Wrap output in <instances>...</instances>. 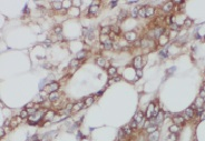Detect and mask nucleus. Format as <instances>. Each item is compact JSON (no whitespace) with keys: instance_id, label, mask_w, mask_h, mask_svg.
<instances>
[{"instance_id":"19","label":"nucleus","mask_w":205,"mask_h":141,"mask_svg":"<svg viewBox=\"0 0 205 141\" xmlns=\"http://www.w3.org/2000/svg\"><path fill=\"white\" fill-rule=\"evenodd\" d=\"M168 130H169V132H171V133L177 134L178 132L180 131V127H179V125H177V124H172L171 127L168 128Z\"/></svg>"},{"instance_id":"57","label":"nucleus","mask_w":205,"mask_h":141,"mask_svg":"<svg viewBox=\"0 0 205 141\" xmlns=\"http://www.w3.org/2000/svg\"><path fill=\"white\" fill-rule=\"evenodd\" d=\"M35 141H37V140H35Z\"/></svg>"},{"instance_id":"25","label":"nucleus","mask_w":205,"mask_h":141,"mask_svg":"<svg viewBox=\"0 0 205 141\" xmlns=\"http://www.w3.org/2000/svg\"><path fill=\"white\" fill-rule=\"evenodd\" d=\"M93 102H94V97L93 96L87 97V98L85 99V101H84L85 107H89V106H91V105H93Z\"/></svg>"},{"instance_id":"24","label":"nucleus","mask_w":205,"mask_h":141,"mask_svg":"<svg viewBox=\"0 0 205 141\" xmlns=\"http://www.w3.org/2000/svg\"><path fill=\"white\" fill-rule=\"evenodd\" d=\"M122 129H123V131L125 132V134H126V136H130L131 132H133V129L130 128V125H129V124L124 125V127H123Z\"/></svg>"},{"instance_id":"23","label":"nucleus","mask_w":205,"mask_h":141,"mask_svg":"<svg viewBox=\"0 0 205 141\" xmlns=\"http://www.w3.org/2000/svg\"><path fill=\"white\" fill-rule=\"evenodd\" d=\"M113 40H110V39H108V40H106L104 43H102V47H104V49L106 50H110L113 49Z\"/></svg>"},{"instance_id":"3","label":"nucleus","mask_w":205,"mask_h":141,"mask_svg":"<svg viewBox=\"0 0 205 141\" xmlns=\"http://www.w3.org/2000/svg\"><path fill=\"white\" fill-rule=\"evenodd\" d=\"M124 38H125V40L134 42V41L137 40V34L135 31H128L124 35Z\"/></svg>"},{"instance_id":"48","label":"nucleus","mask_w":205,"mask_h":141,"mask_svg":"<svg viewBox=\"0 0 205 141\" xmlns=\"http://www.w3.org/2000/svg\"><path fill=\"white\" fill-rule=\"evenodd\" d=\"M73 2L74 6H76V7H79L80 5H81V1H71Z\"/></svg>"},{"instance_id":"10","label":"nucleus","mask_w":205,"mask_h":141,"mask_svg":"<svg viewBox=\"0 0 205 141\" xmlns=\"http://www.w3.org/2000/svg\"><path fill=\"white\" fill-rule=\"evenodd\" d=\"M96 63H97V65L99 66L100 68H106V67H108V62H107V60L105 58H102V57H98V58L96 59Z\"/></svg>"},{"instance_id":"13","label":"nucleus","mask_w":205,"mask_h":141,"mask_svg":"<svg viewBox=\"0 0 205 141\" xmlns=\"http://www.w3.org/2000/svg\"><path fill=\"white\" fill-rule=\"evenodd\" d=\"M144 118H145L144 113H143L142 111H137V112H136V114L134 116L133 120H135L137 123H142L143 121H144Z\"/></svg>"},{"instance_id":"40","label":"nucleus","mask_w":205,"mask_h":141,"mask_svg":"<svg viewBox=\"0 0 205 141\" xmlns=\"http://www.w3.org/2000/svg\"><path fill=\"white\" fill-rule=\"evenodd\" d=\"M134 47L135 48H137V47H142V40H140V39H137V40L136 41H134Z\"/></svg>"},{"instance_id":"6","label":"nucleus","mask_w":205,"mask_h":141,"mask_svg":"<svg viewBox=\"0 0 205 141\" xmlns=\"http://www.w3.org/2000/svg\"><path fill=\"white\" fill-rule=\"evenodd\" d=\"M154 46V40L151 38H144L142 40V48H152Z\"/></svg>"},{"instance_id":"55","label":"nucleus","mask_w":205,"mask_h":141,"mask_svg":"<svg viewBox=\"0 0 205 141\" xmlns=\"http://www.w3.org/2000/svg\"><path fill=\"white\" fill-rule=\"evenodd\" d=\"M203 90H204V91H205V85L203 86Z\"/></svg>"},{"instance_id":"47","label":"nucleus","mask_w":205,"mask_h":141,"mask_svg":"<svg viewBox=\"0 0 205 141\" xmlns=\"http://www.w3.org/2000/svg\"><path fill=\"white\" fill-rule=\"evenodd\" d=\"M159 54L162 57H167V50H162V51L159 52Z\"/></svg>"},{"instance_id":"5","label":"nucleus","mask_w":205,"mask_h":141,"mask_svg":"<svg viewBox=\"0 0 205 141\" xmlns=\"http://www.w3.org/2000/svg\"><path fill=\"white\" fill-rule=\"evenodd\" d=\"M98 9H99V7H98V2H97V1H95V2H94L93 5L89 7L88 15H89V16H95V15L98 12Z\"/></svg>"},{"instance_id":"39","label":"nucleus","mask_w":205,"mask_h":141,"mask_svg":"<svg viewBox=\"0 0 205 141\" xmlns=\"http://www.w3.org/2000/svg\"><path fill=\"white\" fill-rule=\"evenodd\" d=\"M129 125H130L131 129H136V128L138 127V123L136 122L135 120H131V121H130V123H129Z\"/></svg>"},{"instance_id":"7","label":"nucleus","mask_w":205,"mask_h":141,"mask_svg":"<svg viewBox=\"0 0 205 141\" xmlns=\"http://www.w3.org/2000/svg\"><path fill=\"white\" fill-rule=\"evenodd\" d=\"M133 65L136 69H142L143 67V58L140 56H137L134 58V61H133Z\"/></svg>"},{"instance_id":"8","label":"nucleus","mask_w":205,"mask_h":141,"mask_svg":"<svg viewBox=\"0 0 205 141\" xmlns=\"http://www.w3.org/2000/svg\"><path fill=\"white\" fill-rule=\"evenodd\" d=\"M46 89L48 90L49 92H57L58 89H59V83L58 82H51V83H49V85L47 86Z\"/></svg>"},{"instance_id":"51","label":"nucleus","mask_w":205,"mask_h":141,"mask_svg":"<svg viewBox=\"0 0 205 141\" xmlns=\"http://www.w3.org/2000/svg\"><path fill=\"white\" fill-rule=\"evenodd\" d=\"M115 6H117V1H111V2H110V7L114 8Z\"/></svg>"},{"instance_id":"9","label":"nucleus","mask_w":205,"mask_h":141,"mask_svg":"<svg viewBox=\"0 0 205 141\" xmlns=\"http://www.w3.org/2000/svg\"><path fill=\"white\" fill-rule=\"evenodd\" d=\"M173 122L174 124H177V125H184L185 124V119L183 116H175L173 118Z\"/></svg>"},{"instance_id":"36","label":"nucleus","mask_w":205,"mask_h":141,"mask_svg":"<svg viewBox=\"0 0 205 141\" xmlns=\"http://www.w3.org/2000/svg\"><path fill=\"white\" fill-rule=\"evenodd\" d=\"M53 32H55L56 35H60L62 32V27L61 26H56V27L53 28Z\"/></svg>"},{"instance_id":"44","label":"nucleus","mask_w":205,"mask_h":141,"mask_svg":"<svg viewBox=\"0 0 205 141\" xmlns=\"http://www.w3.org/2000/svg\"><path fill=\"white\" fill-rule=\"evenodd\" d=\"M36 106L33 105V102H29L28 105L26 106V110H29V109H32V108H35Z\"/></svg>"},{"instance_id":"50","label":"nucleus","mask_w":205,"mask_h":141,"mask_svg":"<svg viewBox=\"0 0 205 141\" xmlns=\"http://www.w3.org/2000/svg\"><path fill=\"white\" fill-rule=\"evenodd\" d=\"M200 97H201L202 99H204V98H205V91H204L203 89L201 90V92H200Z\"/></svg>"},{"instance_id":"16","label":"nucleus","mask_w":205,"mask_h":141,"mask_svg":"<svg viewBox=\"0 0 205 141\" xmlns=\"http://www.w3.org/2000/svg\"><path fill=\"white\" fill-rule=\"evenodd\" d=\"M55 114H56L55 111H52V110H48V111L46 112V114H45L44 118H45V120H46V121H50L51 119H53Z\"/></svg>"},{"instance_id":"56","label":"nucleus","mask_w":205,"mask_h":141,"mask_svg":"<svg viewBox=\"0 0 205 141\" xmlns=\"http://www.w3.org/2000/svg\"><path fill=\"white\" fill-rule=\"evenodd\" d=\"M194 141H197V140H196V139H195V140H194Z\"/></svg>"},{"instance_id":"15","label":"nucleus","mask_w":205,"mask_h":141,"mask_svg":"<svg viewBox=\"0 0 205 141\" xmlns=\"http://www.w3.org/2000/svg\"><path fill=\"white\" fill-rule=\"evenodd\" d=\"M145 9H146V18H152L154 16V14H155V9L153 7H151V6L145 7Z\"/></svg>"},{"instance_id":"2","label":"nucleus","mask_w":205,"mask_h":141,"mask_svg":"<svg viewBox=\"0 0 205 141\" xmlns=\"http://www.w3.org/2000/svg\"><path fill=\"white\" fill-rule=\"evenodd\" d=\"M155 107H156V106L154 105V103H149L148 107H147V110H146V113H145V117H146L148 120L153 118V114H154V112H155Z\"/></svg>"},{"instance_id":"53","label":"nucleus","mask_w":205,"mask_h":141,"mask_svg":"<svg viewBox=\"0 0 205 141\" xmlns=\"http://www.w3.org/2000/svg\"><path fill=\"white\" fill-rule=\"evenodd\" d=\"M120 79H122V77H120V76H117V77L115 76V78H114V81H119Z\"/></svg>"},{"instance_id":"42","label":"nucleus","mask_w":205,"mask_h":141,"mask_svg":"<svg viewBox=\"0 0 205 141\" xmlns=\"http://www.w3.org/2000/svg\"><path fill=\"white\" fill-rule=\"evenodd\" d=\"M113 48L115 50H120V49H122V47H120V45L118 42H113Z\"/></svg>"},{"instance_id":"49","label":"nucleus","mask_w":205,"mask_h":141,"mask_svg":"<svg viewBox=\"0 0 205 141\" xmlns=\"http://www.w3.org/2000/svg\"><path fill=\"white\" fill-rule=\"evenodd\" d=\"M45 83H46V80H42L41 82H40V85H39V89L40 90L44 89V85H45Z\"/></svg>"},{"instance_id":"4","label":"nucleus","mask_w":205,"mask_h":141,"mask_svg":"<svg viewBox=\"0 0 205 141\" xmlns=\"http://www.w3.org/2000/svg\"><path fill=\"white\" fill-rule=\"evenodd\" d=\"M183 114H184L183 117H184L185 120H189V119H192L194 116H195V110L192 109V108H187V109L184 110Z\"/></svg>"},{"instance_id":"29","label":"nucleus","mask_w":205,"mask_h":141,"mask_svg":"<svg viewBox=\"0 0 205 141\" xmlns=\"http://www.w3.org/2000/svg\"><path fill=\"white\" fill-rule=\"evenodd\" d=\"M79 65H80V60H78V59H74V60H71L69 62V67H73V68H77Z\"/></svg>"},{"instance_id":"26","label":"nucleus","mask_w":205,"mask_h":141,"mask_svg":"<svg viewBox=\"0 0 205 141\" xmlns=\"http://www.w3.org/2000/svg\"><path fill=\"white\" fill-rule=\"evenodd\" d=\"M158 40H159V45L160 46H164V45H166V43L168 42V36H165V35H163V36L160 37Z\"/></svg>"},{"instance_id":"18","label":"nucleus","mask_w":205,"mask_h":141,"mask_svg":"<svg viewBox=\"0 0 205 141\" xmlns=\"http://www.w3.org/2000/svg\"><path fill=\"white\" fill-rule=\"evenodd\" d=\"M20 121H21V118H20V117H15V118H12L10 120V127L11 128L17 127V125L19 124Z\"/></svg>"},{"instance_id":"28","label":"nucleus","mask_w":205,"mask_h":141,"mask_svg":"<svg viewBox=\"0 0 205 141\" xmlns=\"http://www.w3.org/2000/svg\"><path fill=\"white\" fill-rule=\"evenodd\" d=\"M156 130H158V127L157 125H155V124H151L148 128L146 129V131H147V133H153V132H155Z\"/></svg>"},{"instance_id":"46","label":"nucleus","mask_w":205,"mask_h":141,"mask_svg":"<svg viewBox=\"0 0 205 141\" xmlns=\"http://www.w3.org/2000/svg\"><path fill=\"white\" fill-rule=\"evenodd\" d=\"M4 133H6V132H4V127H1V129H0V137H1V138H3Z\"/></svg>"},{"instance_id":"52","label":"nucleus","mask_w":205,"mask_h":141,"mask_svg":"<svg viewBox=\"0 0 205 141\" xmlns=\"http://www.w3.org/2000/svg\"><path fill=\"white\" fill-rule=\"evenodd\" d=\"M45 45H46L47 47H49V46H51V41L50 40H46V41H45Z\"/></svg>"},{"instance_id":"27","label":"nucleus","mask_w":205,"mask_h":141,"mask_svg":"<svg viewBox=\"0 0 205 141\" xmlns=\"http://www.w3.org/2000/svg\"><path fill=\"white\" fill-rule=\"evenodd\" d=\"M107 72H108V74L110 77H115L116 73H117V70H116L115 67H109L108 69H107Z\"/></svg>"},{"instance_id":"54","label":"nucleus","mask_w":205,"mask_h":141,"mask_svg":"<svg viewBox=\"0 0 205 141\" xmlns=\"http://www.w3.org/2000/svg\"><path fill=\"white\" fill-rule=\"evenodd\" d=\"M24 12H25V14H26V12H27V14H28V12H29V9H28V7H26V8H25Z\"/></svg>"},{"instance_id":"12","label":"nucleus","mask_w":205,"mask_h":141,"mask_svg":"<svg viewBox=\"0 0 205 141\" xmlns=\"http://www.w3.org/2000/svg\"><path fill=\"white\" fill-rule=\"evenodd\" d=\"M60 98V94L57 92H50L48 96V100L50 101V102H56V101H58Z\"/></svg>"},{"instance_id":"1","label":"nucleus","mask_w":205,"mask_h":141,"mask_svg":"<svg viewBox=\"0 0 205 141\" xmlns=\"http://www.w3.org/2000/svg\"><path fill=\"white\" fill-rule=\"evenodd\" d=\"M164 31L165 29L163 27H155L153 28V29L151 30V32H149V38L151 39H159L160 37L164 35Z\"/></svg>"},{"instance_id":"31","label":"nucleus","mask_w":205,"mask_h":141,"mask_svg":"<svg viewBox=\"0 0 205 141\" xmlns=\"http://www.w3.org/2000/svg\"><path fill=\"white\" fill-rule=\"evenodd\" d=\"M86 56H87V51L86 50H82V51H80L79 53L77 54V59L78 60H84V59L86 58Z\"/></svg>"},{"instance_id":"35","label":"nucleus","mask_w":205,"mask_h":141,"mask_svg":"<svg viewBox=\"0 0 205 141\" xmlns=\"http://www.w3.org/2000/svg\"><path fill=\"white\" fill-rule=\"evenodd\" d=\"M176 140H177V134L169 133V136L167 137V140L166 141H176Z\"/></svg>"},{"instance_id":"32","label":"nucleus","mask_w":205,"mask_h":141,"mask_svg":"<svg viewBox=\"0 0 205 141\" xmlns=\"http://www.w3.org/2000/svg\"><path fill=\"white\" fill-rule=\"evenodd\" d=\"M110 29H111V32H114V34H115L116 36H119V34H120V29H119V27H118V26H111Z\"/></svg>"},{"instance_id":"45","label":"nucleus","mask_w":205,"mask_h":141,"mask_svg":"<svg viewBox=\"0 0 205 141\" xmlns=\"http://www.w3.org/2000/svg\"><path fill=\"white\" fill-rule=\"evenodd\" d=\"M200 118H201V120H202V121H204V120H205V110H203L202 113L200 114Z\"/></svg>"},{"instance_id":"22","label":"nucleus","mask_w":205,"mask_h":141,"mask_svg":"<svg viewBox=\"0 0 205 141\" xmlns=\"http://www.w3.org/2000/svg\"><path fill=\"white\" fill-rule=\"evenodd\" d=\"M84 107H85V103L84 102H77V103H75V105H74L73 111L74 112H78V111H80V110H81Z\"/></svg>"},{"instance_id":"20","label":"nucleus","mask_w":205,"mask_h":141,"mask_svg":"<svg viewBox=\"0 0 205 141\" xmlns=\"http://www.w3.org/2000/svg\"><path fill=\"white\" fill-rule=\"evenodd\" d=\"M110 32H111V29L108 26H104V27H102V29H100V34H102V36H109Z\"/></svg>"},{"instance_id":"17","label":"nucleus","mask_w":205,"mask_h":141,"mask_svg":"<svg viewBox=\"0 0 205 141\" xmlns=\"http://www.w3.org/2000/svg\"><path fill=\"white\" fill-rule=\"evenodd\" d=\"M127 137L125 134V132L123 131V129H120L119 131H118V136H117V141H127Z\"/></svg>"},{"instance_id":"37","label":"nucleus","mask_w":205,"mask_h":141,"mask_svg":"<svg viewBox=\"0 0 205 141\" xmlns=\"http://www.w3.org/2000/svg\"><path fill=\"white\" fill-rule=\"evenodd\" d=\"M138 10H139V8H134V9L131 10V17L137 18L138 17Z\"/></svg>"},{"instance_id":"41","label":"nucleus","mask_w":205,"mask_h":141,"mask_svg":"<svg viewBox=\"0 0 205 141\" xmlns=\"http://www.w3.org/2000/svg\"><path fill=\"white\" fill-rule=\"evenodd\" d=\"M193 23V21H192V19H189V18H187V19H185V21H184V25L186 26V27H191V25Z\"/></svg>"},{"instance_id":"14","label":"nucleus","mask_w":205,"mask_h":141,"mask_svg":"<svg viewBox=\"0 0 205 141\" xmlns=\"http://www.w3.org/2000/svg\"><path fill=\"white\" fill-rule=\"evenodd\" d=\"M158 139H159V132H158V130H156L153 133H149L148 141H158Z\"/></svg>"},{"instance_id":"43","label":"nucleus","mask_w":205,"mask_h":141,"mask_svg":"<svg viewBox=\"0 0 205 141\" xmlns=\"http://www.w3.org/2000/svg\"><path fill=\"white\" fill-rule=\"evenodd\" d=\"M136 76H137V78L143 77V70L142 69H136Z\"/></svg>"},{"instance_id":"38","label":"nucleus","mask_w":205,"mask_h":141,"mask_svg":"<svg viewBox=\"0 0 205 141\" xmlns=\"http://www.w3.org/2000/svg\"><path fill=\"white\" fill-rule=\"evenodd\" d=\"M169 29L174 30V31H177V30H179V26H177L176 23H172V25H169Z\"/></svg>"},{"instance_id":"34","label":"nucleus","mask_w":205,"mask_h":141,"mask_svg":"<svg viewBox=\"0 0 205 141\" xmlns=\"http://www.w3.org/2000/svg\"><path fill=\"white\" fill-rule=\"evenodd\" d=\"M138 17H142V18L146 17V9H145V7L139 8V10H138Z\"/></svg>"},{"instance_id":"33","label":"nucleus","mask_w":205,"mask_h":141,"mask_svg":"<svg viewBox=\"0 0 205 141\" xmlns=\"http://www.w3.org/2000/svg\"><path fill=\"white\" fill-rule=\"evenodd\" d=\"M19 117H20L21 119H26V118H29V117H30V114H29L28 110H22V111L20 112Z\"/></svg>"},{"instance_id":"30","label":"nucleus","mask_w":205,"mask_h":141,"mask_svg":"<svg viewBox=\"0 0 205 141\" xmlns=\"http://www.w3.org/2000/svg\"><path fill=\"white\" fill-rule=\"evenodd\" d=\"M126 17H127V12L125 11V10H122V11H120V14L118 15V21H119V22H122V21L124 20Z\"/></svg>"},{"instance_id":"11","label":"nucleus","mask_w":205,"mask_h":141,"mask_svg":"<svg viewBox=\"0 0 205 141\" xmlns=\"http://www.w3.org/2000/svg\"><path fill=\"white\" fill-rule=\"evenodd\" d=\"M173 5H174L173 1H168V2H166V3H165V5L162 7V10H163L164 12H166V14H168V12H171L172 10H173V8H174V7H173Z\"/></svg>"},{"instance_id":"21","label":"nucleus","mask_w":205,"mask_h":141,"mask_svg":"<svg viewBox=\"0 0 205 141\" xmlns=\"http://www.w3.org/2000/svg\"><path fill=\"white\" fill-rule=\"evenodd\" d=\"M51 7L55 10H61L62 8V1H52L51 2Z\"/></svg>"}]
</instances>
